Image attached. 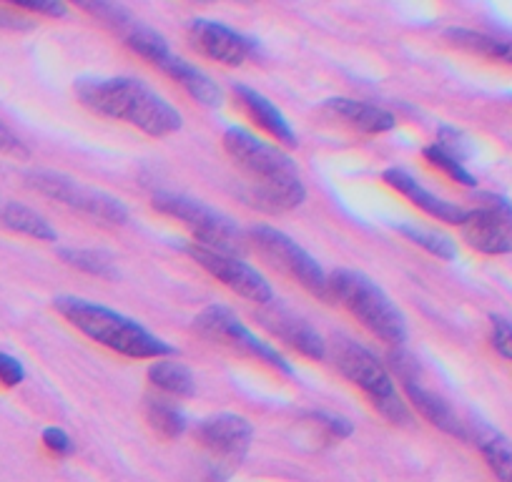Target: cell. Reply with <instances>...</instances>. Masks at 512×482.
<instances>
[{
    "mask_svg": "<svg viewBox=\"0 0 512 482\" xmlns=\"http://www.w3.org/2000/svg\"><path fill=\"white\" fill-rule=\"evenodd\" d=\"M462 236L475 252L510 254L512 252V204L502 196L482 194L477 206L467 209L462 221Z\"/></svg>",
    "mask_w": 512,
    "mask_h": 482,
    "instance_id": "7c38bea8",
    "label": "cell"
},
{
    "mask_svg": "<svg viewBox=\"0 0 512 482\" xmlns=\"http://www.w3.org/2000/svg\"><path fill=\"white\" fill-rule=\"evenodd\" d=\"M492 347H495V352L500 354V357L505 359H512V322H507V319H492Z\"/></svg>",
    "mask_w": 512,
    "mask_h": 482,
    "instance_id": "1f68e13d",
    "label": "cell"
},
{
    "mask_svg": "<svg viewBox=\"0 0 512 482\" xmlns=\"http://www.w3.org/2000/svg\"><path fill=\"white\" fill-rule=\"evenodd\" d=\"M26 184L36 194L46 196V199L56 201V204L66 206V209L76 211L86 219L98 221V224L123 226L128 221V209L123 206L121 199L101 189H93L88 184H81L73 176L58 174V171H31L26 176Z\"/></svg>",
    "mask_w": 512,
    "mask_h": 482,
    "instance_id": "9c48e42d",
    "label": "cell"
},
{
    "mask_svg": "<svg viewBox=\"0 0 512 482\" xmlns=\"http://www.w3.org/2000/svg\"><path fill=\"white\" fill-rule=\"evenodd\" d=\"M23 380H26V367L21 365V359L0 349V385L18 387Z\"/></svg>",
    "mask_w": 512,
    "mask_h": 482,
    "instance_id": "f546056e",
    "label": "cell"
},
{
    "mask_svg": "<svg viewBox=\"0 0 512 482\" xmlns=\"http://www.w3.org/2000/svg\"><path fill=\"white\" fill-rule=\"evenodd\" d=\"M0 226H6L13 234L28 236V239L36 241H56L58 231L51 221L43 214H38L36 209L26 204H18V201H8V204L0 206Z\"/></svg>",
    "mask_w": 512,
    "mask_h": 482,
    "instance_id": "44dd1931",
    "label": "cell"
},
{
    "mask_svg": "<svg viewBox=\"0 0 512 482\" xmlns=\"http://www.w3.org/2000/svg\"><path fill=\"white\" fill-rule=\"evenodd\" d=\"M8 6L23 8L28 13H36V16H46V18H66L68 8L66 0H3Z\"/></svg>",
    "mask_w": 512,
    "mask_h": 482,
    "instance_id": "f1b7e54d",
    "label": "cell"
},
{
    "mask_svg": "<svg viewBox=\"0 0 512 482\" xmlns=\"http://www.w3.org/2000/svg\"><path fill=\"white\" fill-rule=\"evenodd\" d=\"M224 149L246 176V201L267 214H287L307 199V186L292 156L244 126L224 131Z\"/></svg>",
    "mask_w": 512,
    "mask_h": 482,
    "instance_id": "6da1fadb",
    "label": "cell"
},
{
    "mask_svg": "<svg viewBox=\"0 0 512 482\" xmlns=\"http://www.w3.org/2000/svg\"><path fill=\"white\" fill-rule=\"evenodd\" d=\"M199 3H209V0H199ZM234 3H249V0H234Z\"/></svg>",
    "mask_w": 512,
    "mask_h": 482,
    "instance_id": "e575fe53",
    "label": "cell"
},
{
    "mask_svg": "<svg viewBox=\"0 0 512 482\" xmlns=\"http://www.w3.org/2000/svg\"><path fill=\"white\" fill-rule=\"evenodd\" d=\"M189 41L199 56L221 66H244L256 51L249 36L211 18H194L189 23Z\"/></svg>",
    "mask_w": 512,
    "mask_h": 482,
    "instance_id": "4fadbf2b",
    "label": "cell"
},
{
    "mask_svg": "<svg viewBox=\"0 0 512 482\" xmlns=\"http://www.w3.org/2000/svg\"><path fill=\"white\" fill-rule=\"evenodd\" d=\"M382 181L390 186L392 191H397L400 196H405L412 206H417V209H420L422 214L430 216V219L442 221V224H450V226H462V221H465V216H467L465 206L452 204V201L437 196L435 191H430L427 186H422L420 181L410 174V171L392 166V169L384 171Z\"/></svg>",
    "mask_w": 512,
    "mask_h": 482,
    "instance_id": "2e32d148",
    "label": "cell"
},
{
    "mask_svg": "<svg viewBox=\"0 0 512 482\" xmlns=\"http://www.w3.org/2000/svg\"><path fill=\"white\" fill-rule=\"evenodd\" d=\"M445 41L452 48H460V51L472 53V56L512 66V41H502V38L487 36V33L480 31H470V28H447Z\"/></svg>",
    "mask_w": 512,
    "mask_h": 482,
    "instance_id": "ffe728a7",
    "label": "cell"
},
{
    "mask_svg": "<svg viewBox=\"0 0 512 482\" xmlns=\"http://www.w3.org/2000/svg\"><path fill=\"white\" fill-rule=\"evenodd\" d=\"M68 3H73L78 11L91 16L93 21L103 23V26H108L111 31H116L118 36L136 23L134 16H131L118 0H68Z\"/></svg>",
    "mask_w": 512,
    "mask_h": 482,
    "instance_id": "484cf974",
    "label": "cell"
},
{
    "mask_svg": "<svg viewBox=\"0 0 512 482\" xmlns=\"http://www.w3.org/2000/svg\"><path fill=\"white\" fill-rule=\"evenodd\" d=\"M482 457L500 482H512V442L500 435H487L480 440Z\"/></svg>",
    "mask_w": 512,
    "mask_h": 482,
    "instance_id": "83f0119b",
    "label": "cell"
},
{
    "mask_svg": "<svg viewBox=\"0 0 512 482\" xmlns=\"http://www.w3.org/2000/svg\"><path fill=\"white\" fill-rule=\"evenodd\" d=\"M312 420L317 422L319 427H324V430L329 432V437H334V440H344V437L352 435V422L344 420V417L339 415H332V412H312Z\"/></svg>",
    "mask_w": 512,
    "mask_h": 482,
    "instance_id": "4dcf8cb0",
    "label": "cell"
},
{
    "mask_svg": "<svg viewBox=\"0 0 512 482\" xmlns=\"http://www.w3.org/2000/svg\"><path fill=\"white\" fill-rule=\"evenodd\" d=\"M327 111L337 121H342L344 126H349V129L364 136L387 134V131H392L397 126L395 113L377 106V103L354 101V98H329Z\"/></svg>",
    "mask_w": 512,
    "mask_h": 482,
    "instance_id": "ac0fdd59",
    "label": "cell"
},
{
    "mask_svg": "<svg viewBox=\"0 0 512 482\" xmlns=\"http://www.w3.org/2000/svg\"><path fill=\"white\" fill-rule=\"evenodd\" d=\"M392 359H395L397 380L402 382V390H405L407 402H410V405L415 407V410L420 412L430 425H435L437 430H442L450 437H457V440H467L470 432H467L465 422L455 415V410H452L442 397H437L435 392H430L427 387L420 385V380H417V377L412 375L410 367H407L405 354L397 352Z\"/></svg>",
    "mask_w": 512,
    "mask_h": 482,
    "instance_id": "9a60e30c",
    "label": "cell"
},
{
    "mask_svg": "<svg viewBox=\"0 0 512 482\" xmlns=\"http://www.w3.org/2000/svg\"><path fill=\"white\" fill-rule=\"evenodd\" d=\"M146 422L164 440H176V437H181L186 432L184 412L174 402L166 400V395L149 397L146 400Z\"/></svg>",
    "mask_w": 512,
    "mask_h": 482,
    "instance_id": "cb8c5ba5",
    "label": "cell"
},
{
    "mask_svg": "<svg viewBox=\"0 0 512 482\" xmlns=\"http://www.w3.org/2000/svg\"><path fill=\"white\" fill-rule=\"evenodd\" d=\"M146 375L151 385L166 397H191L196 392V380L189 367L171 357L154 359Z\"/></svg>",
    "mask_w": 512,
    "mask_h": 482,
    "instance_id": "603a6c76",
    "label": "cell"
},
{
    "mask_svg": "<svg viewBox=\"0 0 512 482\" xmlns=\"http://www.w3.org/2000/svg\"><path fill=\"white\" fill-rule=\"evenodd\" d=\"M56 312L71 324L73 329L88 337L91 342L111 349L128 359H161L176 352L166 339L151 332L139 319L116 312L106 304L91 302L83 297H58L53 302Z\"/></svg>",
    "mask_w": 512,
    "mask_h": 482,
    "instance_id": "3957f363",
    "label": "cell"
},
{
    "mask_svg": "<svg viewBox=\"0 0 512 482\" xmlns=\"http://www.w3.org/2000/svg\"><path fill=\"white\" fill-rule=\"evenodd\" d=\"M58 257H61L63 264L78 269V272L88 274V277L98 279H111L116 274L113 269V262L106 257V254L96 252V249H76V247H63L58 249Z\"/></svg>",
    "mask_w": 512,
    "mask_h": 482,
    "instance_id": "4316f807",
    "label": "cell"
},
{
    "mask_svg": "<svg viewBox=\"0 0 512 482\" xmlns=\"http://www.w3.org/2000/svg\"><path fill=\"white\" fill-rule=\"evenodd\" d=\"M76 98L96 116L121 121L151 139L174 136L184 126L179 108L141 78H81L76 83Z\"/></svg>",
    "mask_w": 512,
    "mask_h": 482,
    "instance_id": "7a4b0ae2",
    "label": "cell"
},
{
    "mask_svg": "<svg viewBox=\"0 0 512 482\" xmlns=\"http://www.w3.org/2000/svg\"><path fill=\"white\" fill-rule=\"evenodd\" d=\"M0 154H11V156H26V146L23 141L8 129L3 121H0Z\"/></svg>",
    "mask_w": 512,
    "mask_h": 482,
    "instance_id": "836d02e7",
    "label": "cell"
},
{
    "mask_svg": "<svg viewBox=\"0 0 512 482\" xmlns=\"http://www.w3.org/2000/svg\"><path fill=\"white\" fill-rule=\"evenodd\" d=\"M196 440L209 452L214 460L239 465L249 452L251 440H254V427L246 417L221 412V415L206 417L196 425Z\"/></svg>",
    "mask_w": 512,
    "mask_h": 482,
    "instance_id": "5bb4252c",
    "label": "cell"
},
{
    "mask_svg": "<svg viewBox=\"0 0 512 482\" xmlns=\"http://www.w3.org/2000/svg\"><path fill=\"white\" fill-rule=\"evenodd\" d=\"M123 43H126L131 51L139 58H144L146 63H151L154 68H159L164 76H169L176 86L184 88L196 103L206 108H219L221 106V88L206 76L201 68H196L194 63L184 61L181 56H176L169 48V41H166L161 33L151 31L149 26H141V23H134L128 31L121 33Z\"/></svg>",
    "mask_w": 512,
    "mask_h": 482,
    "instance_id": "52a82bcc",
    "label": "cell"
},
{
    "mask_svg": "<svg viewBox=\"0 0 512 482\" xmlns=\"http://www.w3.org/2000/svg\"><path fill=\"white\" fill-rule=\"evenodd\" d=\"M234 98L241 106V111L249 116V121H254L274 144L287 146V149H294L299 144L292 121L284 116V111L272 98H267L262 91H256V88L244 86V83L234 86Z\"/></svg>",
    "mask_w": 512,
    "mask_h": 482,
    "instance_id": "e0dca14e",
    "label": "cell"
},
{
    "mask_svg": "<svg viewBox=\"0 0 512 482\" xmlns=\"http://www.w3.org/2000/svg\"><path fill=\"white\" fill-rule=\"evenodd\" d=\"M264 324L269 327V332L274 337L282 339L284 344H289L292 349H297L299 354L309 359H324L327 357V342H324L322 334L302 317H294L289 312H277L264 317Z\"/></svg>",
    "mask_w": 512,
    "mask_h": 482,
    "instance_id": "d6986e66",
    "label": "cell"
},
{
    "mask_svg": "<svg viewBox=\"0 0 512 482\" xmlns=\"http://www.w3.org/2000/svg\"><path fill=\"white\" fill-rule=\"evenodd\" d=\"M246 239H249L251 247L259 252V257L267 259L272 267H277L279 272L287 274L292 282H297L299 287L307 289L312 297L322 299V302H332V297H329V274L324 272L322 264H319L299 241H294L292 236L284 234L282 229H274V226L267 224L251 226Z\"/></svg>",
    "mask_w": 512,
    "mask_h": 482,
    "instance_id": "ba28073f",
    "label": "cell"
},
{
    "mask_svg": "<svg viewBox=\"0 0 512 482\" xmlns=\"http://www.w3.org/2000/svg\"><path fill=\"white\" fill-rule=\"evenodd\" d=\"M41 440L43 445H46V450L53 452L56 457H66L73 452V440L68 437L66 430H61V427H46Z\"/></svg>",
    "mask_w": 512,
    "mask_h": 482,
    "instance_id": "d6a6232c",
    "label": "cell"
},
{
    "mask_svg": "<svg viewBox=\"0 0 512 482\" xmlns=\"http://www.w3.org/2000/svg\"><path fill=\"white\" fill-rule=\"evenodd\" d=\"M397 231H400L410 244L425 249L430 257L442 259V262H452V259L457 257V244L450 239V236L442 234V231L425 229V226H417V224H402Z\"/></svg>",
    "mask_w": 512,
    "mask_h": 482,
    "instance_id": "d4e9b609",
    "label": "cell"
},
{
    "mask_svg": "<svg viewBox=\"0 0 512 482\" xmlns=\"http://www.w3.org/2000/svg\"><path fill=\"white\" fill-rule=\"evenodd\" d=\"M186 252H189V257L194 259L209 277H214L216 282L224 284V287L229 289V292H234L236 297L254 304H269L274 299V289L272 284H269V279L264 277L259 269L246 264L239 254L216 252V249L201 247V244H194V241L186 247Z\"/></svg>",
    "mask_w": 512,
    "mask_h": 482,
    "instance_id": "8fae6325",
    "label": "cell"
},
{
    "mask_svg": "<svg viewBox=\"0 0 512 482\" xmlns=\"http://www.w3.org/2000/svg\"><path fill=\"white\" fill-rule=\"evenodd\" d=\"M329 297L347 309L369 334L390 347L407 342V322L390 294L374 279L354 269H337L329 274Z\"/></svg>",
    "mask_w": 512,
    "mask_h": 482,
    "instance_id": "277c9868",
    "label": "cell"
},
{
    "mask_svg": "<svg viewBox=\"0 0 512 482\" xmlns=\"http://www.w3.org/2000/svg\"><path fill=\"white\" fill-rule=\"evenodd\" d=\"M334 362H337L339 372L367 395V400L384 420H390L392 425L410 422V410L397 392L395 377L372 349L354 339H339L334 347Z\"/></svg>",
    "mask_w": 512,
    "mask_h": 482,
    "instance_id": "5b68a950",
    "label": "cell"
},
{
    "mask_svg": "<svg viewBox=\"0 0 512 482\" xmlns=\"http://www.w3.org/2000/svg\"><path fill=\"white\" fill-rule=\"evenodd\" d=\"M151 206L159 214L179 221L191 234L194 244L216 249V252L239 254V257L246 249V241L249 239L236 226V221L231 216L221 214L214 206L204 204V201L191 199V196L184 194H174V191H156Z\"/></svg>",
    "mask_w": 512,
    "mask_h": 482,
    "instance_id": "8992f818",
    "label": "cell"
},
{
    "mask_svg": "<svg viewBox=\"0 0 512 482\" xmlns=\"http://www.w3.org/2000/svg\"><path fill=\"white\" fill-rule=\"evenodd\" d=\"M422 156H425V161L432 166V169H437L440 174H445L447 179L455 181V184H460V186H475L477 184L475 176L467 171L465 161H462L460 146L455 144V139H447L445 131H440V136H437L435 144L425 146Z\"/></svg>",
    "mask_w": 512,
    "mask_h": 482,
    "instance_id": "7402d4cb",
    "label": "cell"
},
{
    "mask_svg": "<svg viewBox=\"0 0 512 482\" xmlns=\"http://www.w3.org/2000/svg\"><path fill=\"white\" fill-rule=\"evenodd\" d=\"M194 322L201 337L224 344V347L234 349V352L246 354V357L256 359V362H262V365L282 372V375H294V367L289 365L287 357H284L277 347L264 342L262 337H256V332H251L229 307L211 304V307H206Z\"/></svg>",
    "mask_w": 512,
    "mask_h": 482,
    "instance_id": "30bf717a",
    "label": "cell"
}]
</instances>
